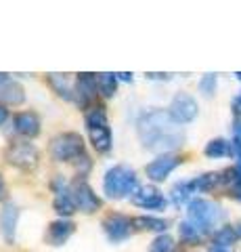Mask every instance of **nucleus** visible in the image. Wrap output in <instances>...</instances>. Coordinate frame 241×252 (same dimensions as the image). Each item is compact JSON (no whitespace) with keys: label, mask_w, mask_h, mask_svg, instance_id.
<instances>
[{"label":"nucleus","mask_w":241,"mask_h":252,"mask_svg":"<svg viewBox=\"0 0 241 252\" xmlns=\"http://www.w3.org/2000/svg\"><path fill=\"white\" fill-rule=\"evenodd\" d=\"M136 132L143 147L151 152H168L185 141L183 128L172 120L170 112H164V109H153L149 114H143L136 124Z\"/></svg>","instance_id":"1"},{"label":"nucleus","mask_w":241,"mask_h":252,"mask_svg":"<svg viewBox=\"0 0 241 252\" xmlns=\"http://www.w3.org/2000/svg\"><path fill=\"white\" fill-rule=\"evenodd\" d=\"M103 189L111 200H122L128 195H134L138 191V179L136 172L128 166H113L105 172Z\"/></svg>","instance_id":"2"},{"label":"nucleus","mask_w":241,"mask_h":252,"mask_svg":"<svg viewBox=\"0 0 241 252\" xmlns=\"http://www.w3.org/2000/svg\"><path fill=\"white\" fill-rule=\"evenodd\" d=\"M86 126H88L92 147L101 154L109 152L111 149V130H109V124H107V114L101 105L90 107L86 112Z\"/></svg>","instance_id":"3"},{"label":"nucleus","mask_w":241,"mask_h":252,"mask_svg":"<svg viewBox=\"0 0 241 252\" xmlns=\"http://www.w3.org/2000/svg\"><path fill=\"white\" fill-rule=\"evenodd\" d=\"M84 154V141L78 132H63L57 135L51 143V156L57 162H72Z\"/></svg>","instance_id":"4"},{"label":"nucleus","mask_w":241,"mask_h":252,"mask_svg":"<svg viewBox=\"0 0 241 252\" xmlns=\"http://www.w3.org/2000/svg\"><path fill=\"white\" fill-rule=\"evenodd\" d=\"M220 217H222L220 206H216L214 202H208V200H193V202L189 204V223L195 225L201 233L212 229V227L220 220Z\"/></svg>","instance_id":"5"},{"label":"nucleus","mask_w":241,"mask_h":252,"mask_svg":"<svg viewBox=\"0 0 241 252\" xmlns=\"http://www.w3.org/2000/svg\"><path fill=\"white\" fill-rule=\"evenodd\" d=\"M6 162L15 168L21 170H34L38 164V149L34 143H27V141H15L6 149Z\"/></svg>","instance_id":"6"},{"label":"nucleus","mask_w":241,"mask_h":252,"mask_svg":"<svg viewBox=\"0 0 241 252\" xmlns=\"http://www.w3.org/2000/svg\"><path fill=\"white\" fill-rule=\"evenodd\" d=\"M170 116L176 124H189L197 116V101L187 93H178L170 103Z\"/></svg>","instance_id":"7"},{"label":"nucleus","mask_w":241,"mask_h":252,"mask_svg":"<svg viewBox=\"0 0 241 252\" xmlns=\"http://www.w3.org/2000/svg\"><path fill=\"white\" fill-rule=\"evenodd\" d=\"M72 195L76 202V208L84 212V215H90L101 206V200L97 198V193L90 189V185L84 179H78L72 183Z\"/></svg>","instance_id":"8"},{"label":"nucleus","mask_w":241,"mask_h":252,"mask_svg":"<svg viewBox=\"0 0 241 252\" xmlns=\"http://www.w3.org/2000/svg\"><path fill=\"white\" fill-rule=\"evenodd\" d=\"M53 193H55V200H53V206L59 212L61 217H69L78 210L74 195H72V185H67L63 179H55L53 181Z\"/></svg>","instance_id":"9"},{"label":"nucleus","mask_w":241,"mask_h":252,"mask_svg":"<svg viewBox=\"0 0 241 252\" xmlns=\"http://www.w3.org/2000/svg\"><path fill=\"white\" fill-rule=\"evenodd\" d=\"M26 99V93H23V86L19 82H15L13 78H9V74L0 72V103L6 105H19Z\"/></svg>","instance_id":"10"},{"label":"nucleus","mask_w":241,"mask_h":252,"mask_svg":"<svg viewBox=\"0 0 241 252\" xmlns=\"http://www.w3.org/2000/svg\"><path fill=\"white\" fill-rule=\"evenodd\" d=\"M178 162H181V160H178L176 156L164 154V156H160L158 160H153L151 164H147L145 172H147V177H149L151 181H164L170 172L178 166Z\"/></svg>","instance_id":"11"},{"label":"nucleus","mask_w":241,"mask_h":252,"mask_svg":"<svg viewBox=\"0 0 241 252\" xmlns=\"http://www.w3.org/2000/svg\"><path fill=\"white\" fill-rule=\"evenodd\" d=\"M132 204L147 210H160L166 206V198L155 187H138V191L132 195Z\"/></svg>","instance_id":"12"},{"label":"nucleus","mask_w":241,"mask_h":252,"mask_svg":"<svg viewBox=\"0 0 241 252\" xmlns=\"http://www.w3.org/2000/svg\"><path fill=\"white\" fill-rule=\"evenodd\" d=\"M103 227H105V233L109 235L111 242H122V240L128 238L132 220L124 215H109L103 220Z\"/></svg>","instance_id":"13"},{"label":"nucleus","mask_w":241,"mask_h":252,"mask_svg":"<svg viewBox=\"0 0 241 252\" xmlns=\"http://www.w3.org/2000/svg\"><path fill=\"white\" fill-rule=\"evenodd\" d=\"M95 97H97V76L95 74H78L76 101L80 105H88Z\"/></svg>","instance_id":"14"},{"label":"nucleus","mask_w":241,"mask_h":252,"mask_svg":"<svg viewBox=\"0 0 241 252\" xmlns=\"http://www.w3.org/2000/svg\"><path fill=\"white\" fill-rule=\"evenodd\" d=\"M17 219H19V210L13 202H6L2 210H0V231H2L4 240L13 244L15 242V229H17Z\"/></svg>","instance_id":"15"},{"label":"nucleus","mask_w":241,"mask_h":252,"mask_svg":"<svg viewBox=\"0 0 241 252\" xmlns=\"http://www.w3.org/2000/svg\"><path fill=\"white\" fill-rule=\"evenodd\" d=\"M74 229H76V225L72 220L59 219L55 223H51L49 233H46V242H49L51 246H63V244L69 240V235L74 233Z\"/></svg>","instance_id":"16"},{"label":"nucleus","mask_w":241,"mask_h":252,"mask_svg":"<svg viewBox=\"0 0 241 252\" xmlns=\"http://www.w3.org/2000/svg\"><path fill=\"white\" fill-rule=\"evenodd\" d=\"M15 130L26 139H34L40 132V118L34 112H21L15 116Z\"/></svg>","instance_id":"17"},{"label":"nucleus","mask_w":241,"mask_h":252,"mask_svg":"<svg viewBox=\"0 0 241 252\" xmlns=\"http://www.w3.org/2000/svg\"><path fill=\"white\" fill-rule=\"evenodd\" d=\"M46 80H49V84L53 86V91H55L59 97H63L67 101L76 99V94H74L76 91H74L72 80H69L67 74H49V76H46Z\"/></svg>","instance_id":"18"},{"label":"nucleus","mask_w":241,"mask_h":252,"mask_svg":"<svg viewBox=\"0 0 241 252\" xmlns=\"http://www.w3.org/2000/svg\"><path fill=\"white\" fill-rule=\"evenodd\" d=\"M132 227L141 231H166L168 223L161 219H153V217H134L132 219Z\"/></svg>","instance_id":"19"},{"label":"nucleus","mask_w":241,"mask_h":252,"mask_svg":"<svg viewBox=\"0 0 241 252\" xmlns=\"http://www.w3.org/2000/svg\"><path fill=\"white\" fill-rule=\"evenodd\" d=\"M97 89L103 97H113L115 89H118V76L111 74V72L97 74Z\"/></svg>","instance_id":"20"},{"label":"nucleus","mask_w":241,"mask_h":252,"mask_svg":"<svg viewBox=\"0 0 241 252\" xmlns=\"http://www.w3.org/2000/svg\"><path fill=\"white\" fill-rule=\"evenodd\" d=\"M231 154V147L224 139H214L206 145V156L208 158H222V156H229Z\"/></svg>","instance_id":"21"},{"label":"nucleus","mask_w":241,"mask_h":252,"mask_svg":"<svg viewBox=\"0 0 241 252\" xmlns=\"http://www.w3.org/2000/svg\"><path fill=\"white\" fill-rule=\"evenodd\" d=\"M235 240H237L235 227H222V229H218L214 235V244L216 246H222V248H229L231 244H235Z\"/></svg>","instance_id":"22"},{"label":"nucleus","mask_w":241,"mask_h":252,"mask_svg":"<svg viewBox=\"0 0 241 252\" xmlns=\"http://www.w3.org/2000/svg\"><path fill=\"white\" fill-rule=\"evenodd\" d=\"M193 183H178L174 185L172 189V202L176 204V206H181V204H185L187 200H189V195L193 193Z\"/></svg>","instance_id":"23"},{"label":"nucleus","mask_w":241,"mask_h":252,"mask_svg":"<svg viewBox=\"0 0 241 252\" xmlns=\"http://www.w3.org/2000/svg\"><path fill=\"white\" fill-rule=\"evenodd\" d=\"M220 181H224L220 175H216V172H210V175H204V177H199V179L193 181V187L201 189V191H210V189L216 187Z\"/></svg>","instance_id":"24"},{"label":"nucleus","mask_w":241,"mask_h":252,"mask_svg":"<svg viewBox=\"0 0 241 252\" xmlns=\"http://www.w3.org/2000/svg\"><path fill=\"white\" fill-rule=\"evenodd\" d=\"M178 231H181V238L187 244H197L199 238H201V231L193 223H189V220H187V223H181V229H178Z\"/></svg>","instance_id":"25"},{"label":"nucleus","mask_w":241,"mask_h":252,"mask_svg":"<svg viewBox=\"0 0 241 252\" xmlns=\"http://www.w3.org/2000/svg\"><path fill=\"white\" fill-rule=\"evenodd\" d=\"M172 248H174V242L170 235H158V238L151 242L149 252H172Z\"/></svg>","instance_id":"26"},{"label":"nucleus","mask_w":241,"mask_h":252,"mask_svg":"<svg viewBox=\"0 0 241 252\" xmlns=\"http://www.w3.org/2000/svg\"><path fill=\"white\" fill-rule=\"evenodd\" d=\"M199 89H201V93L210 97V94L214 93V89H216V76L214 74H206L204 78H201V82H199Z\"/></svg>","instance_id":"27"},{"label":"nucleus","mask_w":241,"mask_h":252,"mask_svg":"<svg viewBox=\"0 0 241 252\" xmlns=\"http://www.w3.org/2000/svg\"><path fill=\"white\" fill-rule=\"evenodd\" d=\"M233 147H235L237 156H241V118H237L233 124Z\"/></svg>","instance_id":"28"},{"label":"nucleus","mask_w":241,"mask_h":252,"mask_svg":"<svg viewBox=\"0 0 241 252\" xmlns=\"http://www.w3.org/2000/svg\"><path fill=\"white\" fill-rule=\"evenodd\" d=\"M76 170H78V175H80V177H84V175H86V172L90 170V158H88L86 154H82V156L76 160Z\"/></svg>","instance_id":"29"},{"label":"nucleus","mask_w":241,"mask_h":252,"mask_svg":"<svg viewBox=\"0 0 241 252\" xmlns=\"http://www.w3.org/2000/svg\"><path fill=\"white\" fill-rule=\"evenodd\" d=\"M6 118H9V109H6L2 103H0V124H4Z\"/></svg>","instance_id":"30"},{"label":"nucleus","mask_w":241,"mask_h":252,"mask_svg":"<svg viewBox=\"0 0 241 252\" xmlns=\"http://www.w3.org/2000/svg\"><path fill=\"white\" fill-rule=\"evenodd\" d=\"M233 109H235L237 114H241V93L235 97V101H233Z\"/></svg>","instance_id":"31"},{"label":"nucleus","mask_w":241,"mask_h":252,"mask_svg":"<svg viewBox=\"0 0 241 252\" xmlns=\"http://www.w3.org/2000/svg\"><path fill=\"white\" fill-rule=\"evenodd\" d=\"M120 78V80H124V82H132V74H128V72H120V74H115Z\"/></svg>","instance_id":"32"},{"label":"nucleus","mask_w":241,"mask_h":252,"mask_svg":"<svg viewBox=\"0 0 241 252\" xmlns=\"http://www.w3.org/2000/svg\"><path fill=\"white\" fill-rule=\"evenodd\" d=\"M4 193H6V189H4V181H2V177H0V200L4 198Z\"/></svg>","instance_id":"33"},{"label":"nucleus","mask_w":241,"mask_h":252,"mask_svg":"<svg viewBox=\"0 0 241 252\" xmlns=\"http://www.w3.org/2000/svg\"><path fill=\"white\" fill-rule=\"evenodd\" d=\"M210 252H229V250H227V248H222V246H216V244H214V246L210 248Z\"/></svg>","instance_id":"34"},{"label":"nucleus","mask_w":241,"mask_h":252,"mask_svg":"<svg viewBox=\"0 0 241 252\" xmlns=\"http://www.w3.org/2000/svg\"><path fill=\"white\" fill-rule=\"evenodd\" d=\"M149 78H168V74H147Z\"/></svg>","instance_id":"35"},{"label":"nucleus","mask_w":241,"mask_h":252,"mask_svg":"<svg viewBox=\"0 0 241 252\" xmlns=\"http://www.w3.org/2000/svg\"><path fill=\"white\" fill-rule=\"evenodd\" d=\"M235 231H237V238H241V220L237 223V227H235Z\"/></svg>","instance_id":"36"},{"label":"nucleus","mask_w":241,"mask_h":252,"mask_svg":"<svg viewBox=\"0 0 241 252\" xmlns=\"http://www.w3.org/2000/svg\"><path fill=\"white\" fill-rule=\"evenodd\" d=\"M235 170H237V175L241 177V156H239V162H237V168Z\"/></svg>","instance_id":"37"},{"label":"nucleus","mask_w":241,"mask_h":252,"mask_svg":"<svg viewBox=\"0 0 241 252\" xmlns=\"http://www.w3.org/2000/svg\"><path fill=\"white\" fill-rule=\"evenodd\" d=\"M235 76H237V78H239V80H241V72H239V74H235Z\"/></svg>","instance_id":"38"}]
</instances>
